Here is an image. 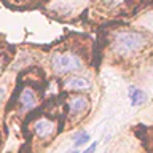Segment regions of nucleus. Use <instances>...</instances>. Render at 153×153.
Listing matches in <instances>:
<instances>
[{"label": "nucleus", "instance_id": "6e6552de", "mask_svg": "<svg viewBox=\"0 0 153 153\" xmlns=\"http://www.w3.org/2000/svg\"><path fill=\"white\" fill-rule=\"evenodd\" d=\"M88 140H89V134L85 132V131H80V132L74 137V147L78 148V147H81V145H85Z\"/></svg>", "mask_w": 153, "mask_h": 153}, {"label": "nucleus", "instance_id": "20e7f679", "mask_svg": "<svg viewBox=\"0 0 153 153\" xmlns=\"http://www.w3.org/2000/svg\"><path fill=\"white\" fill-rule=\"evenodd\" d=\"M128 96H129V99H131L132 105H140L147 100V94L143 93L142 89L136 88V86H131V88L128 89Z\"/></svg>", "mask_w": 153, "mask_h": 153}, {"label": "nucleus", "instance_id": "0eeeda50", "mask_svg": "<svg viewBox=\"0 0 153 153\" xmlns=\"http://www.w3.org/2000/svg\"><path fill=\"white\" fill-rule=\"evenodd\" d=\"M19 102L22 104L24 108H32L35 105V96L30 89H24L21 96H19Z\"/></svg>", "mask_w": 153, "mask_h": 153}, {"label": "nucleus", "instance_id": "9d476101", "mask_svg": "<svg viewBox=\"0 0 153 153\" xmlns=\"http://www.w3.org/2000/svg\"><path fill=\"white\" fill-rule=\"evenodd\" d=\"M3 94H5V91H3V88H0V100H2V97H3Z\"/></svg>", "mask_w": 153, "mask_h": 153}, {"label": "nucleus", "instance_id": "f8f14e48", "mask_svg": "<svg viewBox=\"0 0 153 153\" xmlns=\"http://www.w3.org/2000/svg\"><path fill=\"white\" fill-rule=\"evenodd\" d=\"M0 69H2V65H0Z\"/></svg>", "mask_w": 153, "mask_h": 153}, {"label": "nucleus", "instance_id": "f03ea898", "mask_svg": "<svg viewBox=\"0 0 153 153\" xmlns=\"http://www.w3.org/2000/svg\"><path fill=\"white\" fill-rule=\"evenodd\" d=\"M53 69L57 74H67V72H74L81 67V61L74 54H54L51 59Z\"/></svg>", "mask_w": 153, "mask_h": 153}, {"label": "nucleus", "instance_id": "f257e3e1", "mask_svg": "<svg viewBox=\"0 0 153 153\" xmlns=\"http://www.w3.org/2000/svg\"><path fill=\"white\" fill-rule=\"evenodd\" d=\"M145 43V38H143L142 33L139 32H121L115 37V50L118 53H132V51H137L139 48L143 46Z\"/></svg>", "mask_w": 153, "mask_h": 153}, {"label": "nucleus", "instance_id": "1a4fd4ad", "mask_svg": "<svg viewBox=\"0 0 153 153\" xmlns=\"http://www.w3.org/2000/svg\"><path fill=\"white\" fill-rule=\"evenodd\" d=\"M96 147H97V143H91V145H89V148H86V150L83 152V153H94L96 152Z\"/></svg>", "mask_w": 153, "mask_h": 153}, {"label": "nucleus", "instance_id": "9b49d317", "mask_svg": "<svg viewBox=\"0 0 153 153\" xmlns=\"http://www.w3.org/2000/svg\"><path fill=\"white\" fill-rule=\"evenodd\" d=\"M69 153H78V150H72V152H69Z\"/></svg>", "mask_w": 153, "mask_h": 153}, {"label": "nucleus", "instance_id": "39448f33", "mask_svg": "<svg viewBox=\"0 0 153 153\" xmlns=\"http://www.w3.org/2000/svg\"><path fill=\"white\" fill-rule=\"evenodd\" d=\"M53 123L48 121V120H40L35 126V132L38 134V137H48L53 132Z\"/></svg>", "mask_w": 153, "mask_h": 153}, {"label": "nucleus", "instance_id": "423d86ee", "mask_svg": "<svg viewBox=\"0 0 153 153\" xmlns=\"http://www.w3.org/2000/svg\"><path fill=\"white\" fill-rule=\"evenodd\" d=\"M70 115H76L80 112H83L86 108V105H88V99L86 97H76V99H72L70 102Z\"/></svg>", "mask_w": 153, "mask_h": 153}, {"label": "nucleus", "instance_id": "7ed1b4c3", "mask_svg": "<svg viewBox=\"0 0 153 153\" xmlns=\"http://www.w3.org/2000/svg\"><path fill=\"white\" fill-rule=\"evenodd\" d=\"M89 81L83 78V76H74V78H69L65 81V88L72 89V91H85L89 88Z\"/></svg>", "mask_w": 153, "mask_h": 153}]
</instances>
